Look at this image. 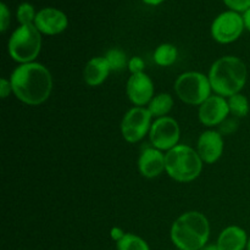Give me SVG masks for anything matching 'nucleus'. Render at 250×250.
<instances>
[{
	"label": "nucleus",
	"mask_w": 250,
	"mask_h": 250,
	"mask_svg": "<svg viewBox=\"0 0 250 250\" xmlns=\"http://www.w3.org/2000/svg\"><path fill=\"white\" fill-rule=\"evenodd\" d=\"M10 82L17 99L32 106L46 102L53 89L50 72L45 66L38 62L20 65L12 72Z\"/></svg>",
	"instance_id": "nucleus-1"
},
{
	"label": "nucleus",
	"mask_w": 250,
	"mask_h": 250,
	"mask_svg": "<svg viewBox=\"0 0 250 250\" xmlns=\"http://www.w3.org/2000/svg\"><path fill=\"white\" fill-rule=\"evenodd\" d=\"M247 66L236 56H224L212 63L209 81L212 90L220 97L238 94L247 82Z\"/></svg>",
	"instance_id": "nucleus-2"
},
{
	"label": "nucleus",
	"mask_w": 250,
	"mask_h": 250,
	"mask_svg": "<svg viewBox=\"0 0 250 250\" xmlns=\"http://www.w3.org/2000/svg\"><path fill=\"white\" fill-rule=\"evenodd\" d=\"M209 236V221L198 211L181 215L171 227V241L178 250H200L207 246Z\"/></svg>",
	"instance_id": "nucleus-3"
},
{
	"label": "nucleus",
	"mask_w": 250,
	"mask_h": 250,
	"mask_svg": "<svg viewBox=\"0 0 250 250\" xmlns=\"http://www.w3.org/2000/svg\"><path fill=\"white\" fill-rule=\"evenodd\" d=\"M165 170L177 182H192L202 172L203 160L193 148L178 144L166 153Z\"/></svg>",
	"instance_id": "nucleus-4"
},
{
	"label": "nucleus",
	"mask_w": 250,
	"mask_h": 250,
	"mask_svg": "<svg viewBox=\"0 0 250 250\" xmlns=\"http://www.w3.org/2000/svg\"><path fill=\"white\" fill-rule=\"evenodd\" d=\"M42 48L41 32L34 23L23 24L15 29L9 41V54L15 61L22 63L33 62Z\"/></svg>",
	"instance_id": "nucleus-5"
},
{
	"label": "nucleus",
	"mask_w": 250,
	"mask_h": 250,
	"mask_svg": "<svg viewBox=\"0 0 250 250\" xmlns=\"http://www.w3.org/2000/svg\"><path fill=\"white\" fill-rule=\"evenodd\" d=\"M211 84L209 77L200 72H185L175 82V92L183 103L189 105H202L211 97Z\"/></svg>",
	"instance_id": "nucleus-6"
},
{
	"label": "nucleus",
	"mask_w": 250,
	"mask_h": 250,
	"mask_svg": "<svg viewBox=\"0 0 250 250\" xmlns=\"http://www.w3.org/2000/svg\"><path fill=\"white\" fill-rule=\"evenodd\" d=\"M151 117L148 109L142 106L132 107L126 112L121 124V132L125 141L128 143H137L144 138L146 133L150 131Z\"/></svg>",
	"instance_id": "nucleus-7"
},
{
	"label": "nucleus",
	"mask_w": 250,
	"mask_h": 250,
	"mask_svg": "<svg viewBox=\"0 0 250 250\" xmlns=\"http://www.w3.org/2000/svg\"><path fill=\"white\" fill-rule=\"evenodd\" d=\"M244 27L243 16L236 11H225L214 20L211 24V36L221 44H229L241 37Z\"/></svg>",
	"instance_id": "nucleus-8"
},
{
	"label": "nucleus",
	"mask_w": 250,
	"mask_h": 250,
	"mask_svg": "<svg viewBox=\"0 0 250 250\" xmlns=\"http://www.w3.org/2000/svg\"><path fill=\"white\" fill-rule=\"evenodd\" d=\"M180 126L172 117H159L150 127V142L154 148L159 150H171L178 146L180 141Z\"/></svg>",
	"instance_id": "nucleus-9"
},
{
	"label": "nucleus",
	"mask_w": 250,
	"mask_h": 250,
	"mask_svg": "<svg viewBox=\"0 0 250 250\" xmlns=\"http://www.w3.org/2000/svg\"><path fill=\"white\" fill-rule=\"evenodd\" d=\"M229 102L220 95H211L199 107V120L204 126L212 127L222 124L229 114Z\"/></svg>",
	"instance_id": "nucleus-10"
},
{
	"label": "nucleus",
	"mask_w": 250,
	"mask_h": 250,
	"mask_svg": "<svg viewBox=\"0 0 250 250\" xmlns=\"http://www.w3.org/2000/svg\"><path fill=\"white\" fill-rule=\"evenodd\" d=\"M127 95L136 106H144L154 98V84L146 73H136L128 78Z\"/></svg>",
	"instance_id": "nucleus-11"
},
{
	"label": "nucleus",
	"mask_w": 250,
	"mask_h": 250,
	"mask_svg": "<svg viewBox=\"0 0 250 250\" xmlns=\"http://www.w3.org/2000/svg\"><path fill=\"white\" fill-rule=\"evenodd\" d=\"M68 24L67 16L62 11L54 7H45L37 14L34 26L41 33L55 36L66 29Z\"/></svg>",
	"instance_id": "nucleus-12"
},
{
	"label": "nucleus",
	"mask_w": 250,
	"mask_h": 250,
	"mask_svg": "<svg viewBox=\"0 0 250 250\" xmlns=\"http://www.w3.org/2000/svg\"><path fill=\"white\" fill-rule=\"evenodd\" d=\"M197 151L203 163H216L224 153L222 136L216 131H205L198 139Z\"/></svg>",
	"instance_id": "nucleus-13"
},
{
	"label": "nucleus",
	"mask_w": 250,
	"mask_h": 250,
	"mask_svg": "<svg viewBox=\"0 0 250 250\" xmlns=\"http://www.w3.org/2000/svg\"><path fill=\"white\" fill-rule=\"evenodd\" d=\"M138 167L144 177H158L165 170V155L156 148L144 149L139 156Z\"/></svg>",
	"instance_id": "nucleus-14"
},
{
	"label": "nucleus",
	"mask_w": 250,
	"mask_h": 250,
	"mask_svg": "<svg viewBox=\"0 0 250 250\" xmlns=\"http://www.w3.org/2000/svg\"><path fill=\"white\" fill-rule=\"evenodd\" d=\"M247 232L238 226H229L220 233L217 239L219 250H244L248 246Z\"/></svg>",
	"instance_id": "nucleus-15"
},
{
	"label": "nucleus",
	"mask_w": 250,
	"mask_h": 250,
	"mask_svg": "<svg viewBox=\"0 0 250 250\" xmlns=\"http://www.w3.org/2000/svg\"><path fill=\"white\" fill-rule=\"evenodd\" d=\"M110 71L111 70H110L109 62L105 59V56L104 58H93L85 65L83 77H84L85 83L88 85L97 87L106 80Z\"/></svg>",
	"instance_id": "nucleus-16"
},
{
	"label": "nucleus",
	"mask_w": 250,
	"mask_h": 250,
	"mask_svg": "<svg viewBox=\"0 0 250 250\" xmlns=\"http://www.w3.org/2000/svg\"><path fill=\"white\" fill-rule=\"evenodd\" d=\"M172 106V97L167 93H160L151 99V102L149 103L148 110L153 116H156L159 119V117H164L166 114H168Z\"/></svg>",
	"instance_id": "nucleus-17"
},
{
	"label": "nucleus",
	"mask_w": 250,
	"mask_h": 250,
	"mask_svg": "<svg viewBox=\"0 0 250 250\" xmlns=\"http://www.w3.org/2000/svg\"><path fill=\"white\" fill-rule=\"evenodd\" d=\"M177 49L172 44H161L156 48L155 53H154V60L159 66H171L177 59Z\"/></svg>",
	"instance_id": "nucleus-18"
},
{
	"label": "nucleus",
	"mask_w": 250,
	"mask_h": 250,
	"mask_svg": "<svg viewBox=\"0 0 250 250\" xmlns=\"http://www.w3.org/2000/svg\"><path fill=\"white\" fill-rule=\"evenodd\" d=\"M117 250H150L148 243L141 237L132 233H126L121 241L116 243Z\"/></svg>",
	"instance_id": "nucleus-19"
},
{
	"label": "nucleus",
	"mask_w": 250,
	"mask_h": 250,
	"mask_svg": "<svg viewBox=\"0 0 250 250\" xmlns=\"http://www.w3.org/2000/svg\"><path fill=\"white\" fill-rule=\"evenodd\" d=\"M229 106L231 114L237 117H246L249 114V102L247 97H244L241 93L229 97Z\"/></svg>",
	"instance_id": "nucleus-20"
},
{
	"label": "nucleus",
	"mask_w": 250,
	"mask_h": 250,
	"mask_svg": "<svg viewBox=\"0 0 250 250\" xmlns=\"http://www.w3.org/2000/svg\"><path fill=\"white\" fill-rule=\"evenodd\" d=\"M105 59L107 60L111 71H122L126 66H128L126 54L120 49H111L106 53Z\"/></svg>",
	"instance_id": "nucleus-21"
},
{
	"label": "nucleus",
	"mask_w": 250,
	"mask_h": 250,
	"mask_svg": "<svg viewBox=\"0 0 250 250\" xmlns=\"http://www.w3.org/2000/svg\"><path fill=\"white\" fill-rule=\"evenodd\" d=\"M17 21L21 23V26L23 24H32L34 23V20H36V11H34V7L32 6L29 2H23L19 6L17 9Z\"/></svg>",
	"instance_id": "nucleus-22"
},
{
	"label": "nucleus",
	"mask_w": 250,
	"mask_h": 250,
	"mask_svg": "<svg viewBox=\"0 0 250 250\" xmlns=\"http://www.w3.org/2000/svg\"><path fill=\"white\" fill-rule=\"evenodd\" d=\"M225 4L236 12H246L250 9V0H224Z\"/></svg>",
	"instance_id": "nucleus-23"
},
{
	"label": "nucleus",
	"mask_w": 250,
	"mask_h": 250,
	"mask_svg": "<svg viewBox=\"0 0 250 250\" xmlns=\"http://www.w3.org/2000/svg\"><path fill=\"white\" fill-rule=\"evenodd\" d=\"M128 70L131 71L132 75H136V73H142L144 70V61L142 60L141 58H138V56H134V58L129 59Z\"/></svg>",
	"instance_id": "nucleus-24"
},
{
	"label": "nucleus",
	"mask_w": 250,
	"mask_h": 250,
	"mask_svg": "<svg viewBox=\"0 0 250 250\" xmlns=\"http://www.w3.org/2000/svg\"><path fill=\"white\" fill-rule=\"evenodd\" d=\"M0 10H1V14H0V17H1L0 19V28H1V32H5L10 23V11L4 2L0 4Z\"/></svg>",
	"instance_id": "nucleus-25"
},
{
	"label": "nucleus",
	"mask_w": 250,
	"mask_h": 250,
	"mask_svg": "<svg viewBox=\"0 0 250 250\" xmlns=\"http://www.w3.org/2000/svg\"><path fill=\"white\" fill-rule=\"evenodd\" d=\"M10 92H12L11 82L7 81L6 78H1L0 80V94H1L2 99H5L10 94Z\"/></svg>",
	"instance_id": "nucleus-26"
},
{
	"label": "nucleus",
	"mask_w": 250,
	"mask_h": 250,
	"mask_svg": "<svg viewBox=\"0 0 250 250\" xmlns=\"http://www.w3.org/2000/svg\"><path fill=\"white\" fill-rule=\"evenodd\" d=\"M125 234H126V233H125V232L122 231L121 229H117V227H114V229H111V238L114 239L116 243L119 241H121L122 238H124Z\"/></svg>",
	"instance_id": "nucleus-27"
},
{
	"label": "nucleus",
	"mask_w": 250,
	"mask_h": 250,
	"mask_svg": "<svg viewBox=\"0 0 250 250\" xmlns=\"http://www.w3.org/2000/svg\"><path fill=\"white\" fill-rule=\"evenodd\" d=\"M243 21L244 27L250 32V9L247 10L246 12H243Z\"/></svg>",
	"instance_id": "nucleus-28"
},
{
	"label": "nucleus",
	"mask_w": 250,
	"mask_h": 250,
	"mask_svg": "<svg viewBox=\"0 0 250 250\" xmlns=\"http://www.w3.org/2000/svg\"><path fill=\"white\" fill-rule=\"evenodd\" d=\"M143 1L146 2V4H148V5H153V6H155V5L161 4V2H163L164 0H143Z\"/></svg>",
	"instance_id": "nucleus-29"
},
{
	"label": "nucleus",
	"mask_w": 250,
	"mask_h": 250,
	"mask_svg": "<svg viewBox=\"0 0 250 250\" xmlns=\"http://www.w3.org/2000/svg\"><path fill=\"white\" fill-rule=\"evenodd\" d=\"M200 250H219L217 246H214V244H210V246H205L204 248H202Z\"/></svg>",
	"instance_id": "nucleus-30"
},
{
	"label": "nucleus",
	"mask_w": 250,
	"mask_h": 250,
	"mask_svg": "<svg viewBox=\"0 0 250 250\" xmlns=\"http://www.w3.org/2000/svg\"><path fill=\"white\" fill-rule=\"evenodd\" d=\"M247 250H250V238H249V241H248V246H247Z\"/></svg>",
	"instance_id": "nucleus-31"
}]
</instances>
